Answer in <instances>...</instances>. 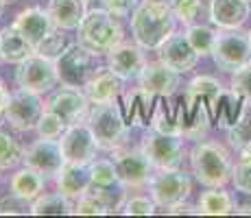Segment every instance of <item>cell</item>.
Here are the masks:
<instances>
[{
    "label": "cell",
    "mask_w": 251,
    "mask_h": 218,
    "mask_svg": "<svg viewBox=\"0 0 251 218\" xmlns=\"http://www.w3.org/2000/svg\"><path fill=\"white\" fill-rule=\"evenodd\" d=\"M168 4H171L175 18L186 26L195 22V18H199L201 13V0H171Z\"/></svg>",
    "instance_id": "obj_40"
},
{
    "label": "cell",
    "mask_w": 251,
    "mask_h": 218,
    "mask_svg": "<svg viewBox=\"0 0 251 218\" xmlns=\"http://www.w3.org/2000/svg\"><path fill=\"white\" fill-rule=\"evenodd\" d=\"M76 42L90 48L96 55L109 52L118 42H123V24L120 18L103 7L90 9L76 26Z\"/></svg>",
    "instance_id": "obj_3"
},
{
    "label": "cell",
    "mask_w": 251,
    "mask_h": 218,
    "mask_svg": "<svg viewBox=\"0 0 251 218\" xmlns=\"http://www.w3.org/2000/svg\"><path fill=\"white\" fill-rule=\"evenodd\" d=\"M13 26L26 37V42L31 44L33 48L44 40L52 28H57L55 24H52V18H50V13H48V9L44 11V9H40V7H28V9H24V11H20L16 16V20H13Z\"/></svg>",
    "instance_id": "obj_21"
},
{
    "label": "cell",
    "mask_w": 251,
    "mask_h": 218,
    "mask_svg": "<svg viewBox=\"0 0 251 218\" xmlns=\"http://www.w3.org/2000/svg\"><path fill=\"white\" fill-rule=\"evenodd\" d=\"M48 13L57 28L75 31L88 13V2L85 0H48Z\"/></svg>",
    "instance_id": "obj_24"
},
{
    "label": "cell",
    "mask_w": 251,
    "mask_h": 218,
    "mask_svg": "<svg viewBox=\"0 0 251 218\" xmlns=\"http://www.w3.org/2000/svg\"><path fill=\"white\" fill-rule=\"evenodd\" d=\"M197 205H199V214H203V216L236 214L234 198H231L229 192H225L223 188H210V190H205Z\"/></svg>",
    "instance_id": "obj_29"
},
{
    "label": "cell",
    "mask_w": 251,
    "mask_h": 218,
    "mask_svg": "<svg viewBox=\"0 0 251 218\" xmlns=\"http://www.w3.org/2000/svg\"><path fill=\"white\" fill-rule=\"evenodd\" d=\"M223 85L210 74H201V76H195V79L188 83L186 87V98H192V100H203V103L210 107L212 111V118H214V109L219 105V98L223 94Z\"/></svg>",
    "instance_id": "obj_27"
},
{
    "label": "cell",
    "mask_w": 251,
    "mask_h": 218,
    "mask_svg": "<svg viewBox=\"0 0 251 218\" xmlns=\"http://www.w3.org/2000/svg\"><path fill=\"white\" fill-rule=\"evenodd\" d=\"M66 48H68V44H66V37H64V33H61V28H52L44 40L35 46V52L50 61H57Z\"/></svg>",
    "instance_id": "obj_37"
},
{
    "label": "cell",
    "mask_w": 251,
    "mask_h": 218,
    "mask_svg": "<svg viewBox=\"0 0 251 218\" xmlns=\"http://www.w3.org/2000/svg\"><path fill=\"white\" fill-rule=\"evenodd\" d=\"M4 4H7V2H4V0H0V16H2V11H4Z\"/></svg>",
    "instance_id": "obj_48"
},
{
    "label": "cell",
    "mask_w": 251,
    "mask_h": 218,
    "mask_svg": "<svg viewBox=\"0 0 251 218\" xmlns=\"http://www.w3.org/2000/svg\"><path fill=\"white\" fill-rule=\"evenodd\" d=\"M16 85L28 92H37V94H46L52 87L59 83V74H57L55 61L46 59V57L28 55L24 61H20L16 68Z\"/></svg>",
    "instance_id": "obj_8"
},
{
    "label": "cell",
    "mask_w": 251,
    "mask_h": 218,
    "mask_svg": "<svg viewBox=\"0 0 251 218\" xmlns=\"http://www.w3.org/2000/svg\"><path fill=\"white\" fill-rule=\"evenodd\" d=\"M212 59L219 70L234 72L251 61L249 33L243 28H219L212 48Z\"/></svg>",
    "instance_id": "obj_6"
},
{
    "label": "cell",
    "mask_w": 251,
    "mask_h": 218,
    "mask_svg": "<svg viewBox=\"0 0 251 218\" xmlns=\"http://www.w3.org/2000/svg\"><path fill=\"white\" fill-rule=\"evenodd\" d=\"M231 183L238 192L251 196V162H238L231 172Z\"/></svg>",
    "instance_id": "obj_43"
},
{
    "label": "cell",
    "mask_w": 251,
    "mask_h": 218,
    "mask_svg": "<svg viewBox=\"0 0 251 218\" xmlns=\"http://www.w3.org/2000/svg\"><path fill=\"white\" fill-rule=\"evenodd\" d=\"M212 111L203 100H192L181 96L177 103V127L179 135L186 140H203L212 129Z\"/></svg>",
    "instance_id": "obj_12"
},
{
    "label": "cell",
    "mask_w": 251,
    "mask_h": 218,
    "mask_svg": "<svg viewBox=\"0 0 251 218\" xmlns=\"http://www.w3.org/2000/svg\"><path fill=\"white\" fill-rule=\"evenodd\" d=\"M35 48L26 42V37L18 31L16 26H4L0 28V55H2L4 64H20L28 55H33Z\"/></svg>",
    "instance_id": "obj_25"
},
{
    "label": "cell",
    "mask_w": 251,
    "mask_h": 218,
    "mask_svg": "<svg viewBox=\"0 0 251 218\" xmlns=\"http://www.w3.org/2000/svg\"><path fill=\"white\" fill-rule=\"evenodd\" d=\"M55 66L61 85L81 90V87H88V83L99 72V55L76 42L70 44L61 52V57L55 61Z\"/></svg>",
    "instance_id": "obj_5"
},
{
    "label": "cell",
    "mask_w": 251,
    "mask_h": 218,
    "mask_svg": "<svg viewBox=\"0 0 251 218\" xmlns=\"http://www.w3.org/2000/svg\"><path fill=\"white\" fill-rule=\"evenodd\" d=\"M160 61L166 64L168 68H173L175 72H190L192 68L199 64V52L190 46L186 33H173L171 37L162 42V46L157 48Z\"/></svg>",
    "instance_id": "obj_16"
},
{
    "label": "cell",
    "mask_w": 251,
    "mask_h": 218,
    "mask_svg": "<svg viewBox=\"0 0 251 218\" xmlns=\"http://www.w3.org/2000/svg\"><path fill=\"white\" fill-rule=\"evenodd\" d=\"M140 148L149 157L155 170L160 168H179L183 164V142L181 135L160 133V131L149 129L144 135Z\"/></svg>",
    "instance_id": "obj_11"
},
{
    "label": "cell",
    "mask_w": 251,
    "mask_h": 218,
    "mask_svg": "<svg viewBox=\"0 0 251 218\" xmlns=\"http://www.w3.org/2000/svg\"><path fill=\"white\" fill-rule=\"evenodd\" d=\"M9 90H7V85H4V81H0V118H4V109H7V105H9Z\"/></svg>",
    "instance_id": "obj_46"
},
{
    "label": "cell",
    "mask_w": 251,
    "mask_h": 218,
    "mask_svg": "<svg viewBox=\"0 0 251 218\" xmlns=\"http://www.w3.org/2000/svg\"><path fill=\"white\" fill-rule=\"evenodd\" d=\"M46 109L57 114L66 124L85 122L90 114V98L76 87H61L46 100Z\"/></svg>",
    "instance_id": "obj_14"
},
{
    "label": "cell",
    "mask_w": 251,
    "mask_h": 218,
    "mask_svg": "<svg viewBox=\"0 0 251 218\" xmlns=\"http://www.w3.org/2000/svg\"><path fill=\"white\" fill-rule=\"evenodd\" d=\"M31 207H33V201L13 194V192H9L7 196L0 198V216H7V214L26 216V214H31Z\"/></svg>",
    "instance_id": "obj_41"
},
{
    "label": "cell",
    "mask_w": 251,
    "mask_h": 218,
    "mask_svg": "<svg viewBox=\"0 0 251 218\" xmlns=\"http://www.w3.org/2000/svg\"><path fill=\"white\" fill-rule=\"evenodd\" d=\"M85 2H100V0H85Z\"/></svg>",
    "instance_id": "obj_49"
},
{
    "label": "cell",
    "mask_w": 251,
    "mask_h": 218,
    "mask_svg": "<svg viewBox=\"0 0 251 218\" xmlns=\"http://www.w3.org/2000/svg\"><path fill=\"white\" fill-rule=\"evenodd\" d=\"M245 105H247V100L240 94H236L234 90L223 92L219 98V105H216V109H214V122L219 124L221 129H229L231 124L240 118Z\"/></svg>",
    "instance_id": "obj_30"
},
{
    "label": "cell",
    "mask_w": 251,
    "mask_h": 218,
    "mask_svg": "<svg viewBox=\"0 0 251 218\" xmlns=\"http://www.w3.org/2000/svg\"><path fill=\"white\" fill-rule=\"evenodd\" d=\"M90 174H92V183L94 186L112 188L118 183V170H116L114 159H92Z\"/></svg>",
    "instance_id": "obj_36"
},
{
    "label": "cell",
    "mask_w": 251,
    "mask_h": 218,
    "mask_svg": "<svg viewBox=\"0 0 251 218\" xmlns=\"http://www.w3.org/2000/svg\"><path fill=\"white\" fill-rule=\"evenodd\" d=\"M120 212L127 216H151L157 212V203L149 196H131L120 205Z\"/></svg>",
    "instance_id": "obj_39"
},
{
    "label": "cell",
    "mask_w": 251,
    "mask_h": 218,
    "mask_svg": "<svg viewBox=\"0 0 251 218\" xmlns=\"http://www.w3.org/2000/svg\"><path fill=\"white\" fill-rule=\"evenodd\" d=\"M166 214H173V216H179V214H199V205H192L188 201H181L177 205H171L166 207Z\"/></svg>",
    "instance_id": "obj_45"
},
{
    "label": "cell",
    "mask_w": 251,
    "mask_h": 218,
    "mask_svg": "<svg viewBox=\"0 0 251 218\" xmlns=\"http://www.w3.org/2000/svg\"><path fill=\"white\" fill-rule=\"evenodd\" d=\"M229 85L236 94H240L251 105V61L231 72V83Z\"/></svg>",
    "instance_id": "obj_42"
},
{
    "label": "cell",
    "mask_w": 251,
    "mask_h": 218,
    "mask_svg": "<svg viewBox=\"0 0 251 218\" xmlns=\"http://www.w3.org/2000/svg\"><path fill=\"white\" fill-rule=\"evenodd\" d=\"M236 212H238V214H251V201L243 203V205H240V207H238V210H236Z\"/></svg>",
    "instance_id": "obj_47"
},
{
    "label": "cell",
    "mask_w": 251,
    "mask_h": 218,
    "mask_svg": "<svg viewBox=\"0 0 251 218\" xmlns=\"http://www.w3.org/2000/svg\"><path fill=\"white\" fill-rule=\"evenodd\" d=\"M44 109L46 103L42 100V94L18 87L9 96V105L4 109V120L9 122V127L16 131H31L37 127Z\"/></svg>",
    "instance_id": "obj_9"
},
{
    "label": "cell",
    "mask_w": 251,
    "mask_h": 218,
    "mask_svg": "<svg viewBox=\"0 0 251 218\" xmlns=\"http://www.w3.org/2000/svg\"><path fill=\"white\" fill-rule=\"evenodd\" d=\"M66 127H68V124H66L59 116L52 114V111H48V109H44V114H42V118H40V122H37L35 131H37V135H40V138L57 140V138H61V133L66 131Z\"/></svg>",
    "instance_id": "obj_38"
},
{
    "label": "cell",
    "mask_w": 251,
    "mask_h": 218,
    "mask_svg": "<svg viewBox=\"0 0 251 218\" xmlns=\"http://www.w3.org/2000/svg\"><path fill=\"white\" fill-rule=\"evenodd\" d=\"M186 37L190 42V46L199 52V57L212 55V48L216 42V31L207 24H188L186 28Z\"/></svg>",
    "instance_id": "obj_33"
},
{
    "label": "cell",
    "mask_w": 251,
    "mask_h": 218,
    "mask_svg": "<svg viewBox=\"0 0 251 218\" xmlns=\"http://www.w3.org/2000/svg\"><path fill=\"white\" fill-rule=\"evenodd\" d=\"M61 153L64 159L70 164H90L92 159H96V144L94 133H92L88 122H76V124H68L66 131L61 133L59 140Z\"/></svg>",
    "instance_id": "obj_13"
},
{
    "label": "cell",
    "mask_w": 251,
    "mask_h": 218,
    "mask_svg": "<svg viewBox=\"0 0 251 218\" xmlns=\"http://www.w3.org/2000/svg\"><path fill=\"white\" fill-rule=\"evenodd\" d=\"M125 87V79H120L109 68H99L94 79L88 83V98L90 103H109V100L120 98Z\"/></svg>",
    "instance_id": "obj_23"
},
{
    "label": "cell",
    "mask_w": 251,
    "mask_h": 218,
    "mask_svg": "<svg viewBox=\"0 0 251 218\" xmlns=\"http://www.w3.org/2000/svg\"><path fill=\"white\" fill-rule=\"evenodd\" d=\"M149 192L151 198L157 203V207H171L181 201H188L192 194L190 174L181 168H160L149 179Z\"/></svg>",
    "instance_id": "obj_7"
},
{
    "label": "cell",
    "mask_w": 251,
    "mask_h": 218,
    "mask_svg": "<svg viewBox=\"0 0 251 218\" xmlns=\"http://www.w3.org/2000/svg\"><path fill=\"white\" fill-rule=\"evenodd\" d=\"M229 144L236 151H251V105L247 103L240 114V118L227 129Z\"/></svg>",
    "instance_id": "obj_32"
},
{
    "label": "cell",
    "mask_w": 251,
    "mask_h": 218,
    "mask_svg": "<svg viewBox=\"0 0 251 218\" xmlns=\"http://www.w3.org/2000/svg\"><path fill=\"white\" fill-rule=\"evenodd\" d=\"M120 107H123L125 120H127L129 127H149V120L153 114V105H155V96L149 94L142 87H136L131 92H125L120 94Z\"/></svg>",
    "instance_id": "obj_19"
},
{
    "label": "cell",
    "mask_w": 251,
    "mask_h": 218,
    "mask_svg": "<svg viewBox=\"0 0 251 218\" xmlns=\"http://www.w3.org/2000/svg\"><path fill=\"white\" fill-rule=\"evenodd\" d=\"M0 64H2V55H0Z\"/></svg>",
    "instance_id": "obj_51"
},
{
    "label": "cell",
    "mask_w": 251,
    "mask_h": 218,
    "mask_svg": "<svg viewBox=\"0 0 251 218\" xmlns=\"http://www.w3.org/2000/svg\"><path fill=\"white\" fill-rule=\"evenodd\" d=\"M100 7L107 9L109 13H114V16L118 18H129L133 13V9L138 7V0H100Z\"/></svg>",
    "instance_id": "obj_44"
},
{
    "label": "cell",
    "mask_w": 251,
    "mask_h": 218,
    "mask_svg": "<svg viewBox=\"0 0 251 218\" xmlns=\"http://www.w3.org/2000/svg\"><path fill=\"white\" fill-rule=\"evenodd\" d=\"M175 13L171 4L160 0H142L131 13L133 42L144 50H157L166 37L175 33Z\"/></svg>",
    "instance_id": "obj_1"
},
{
    "label": "cell",
    "mask_w": 251,
    "mask_h": 218,
    "mask_svg": "<svg viewBox=\"0 0 251 218\" xmlns=\"http://www.w3.org/2000/svg\"><path fill=\"white\" fill-rule=\"evenodd\" d=\"M57 190L70 201H76L90 190L92 186V174H90V164H70L66 162L55 174Z\"/></svg>",
    "instance_id": "obj_20"
},
{
    "label": "cell",
    "mask_w": 251,
    "mask_h": 218,
    "mask_svg": "<svg viewBox=\"0 0 251 218\" xmlns=\"http://www.w3.org/2000/svg\"><path fill=\"white\" fill-rule=\"evenodd\" d=\"M144 48L140 44L131 42H118L112 50L107 52V68L120 76V79H138V74L142 72L144 64Z\"/></svg>",
    "instance_id": "obj_18"
},
{
    "label": "cell",
    "mask_w": 251,
    "mask_h": 218,
    "mask_svg": "<svg viewBox=\"0 0 251 218\" xmlns=\"http://www.w3.org/2000/svg\"><path fill=\"white\" fill-rule=\"evenodd\" d=\"M22 146L13 133H9L4 127H0V170L18 166L22 162Z\"/></svg>",
    "instance_id": "obj_34"
},
{
    "label": "cell",
    "mask_w": 251,
    "mask_h": 218,
    "mask_svg": "<svg viewBox=\"0 0 251 218\" xmlns=\"http://www.w3.org/2000/svg\"><path fill=\"white\" fill-rule=\"evenodd\" d=\"M85 122L90 124L96 144L103 151H114V148L127 144L129 129L131 127L125 120V114H123L118 98L109 100V103H94L90 107Z\"/></svg>",
    "instance_id": "obj_4"
},
{
    "label": "cell",
    "mask_w": 251,
    "mask_h": 218,
    "mask_svg": "<svg viewBox=\"0 0 251 218\" xmlns=\"http://www.w3.org/2000/svg\"><path fill=\"white\" fill-rule=\"evenodd\" d=\"M251 16L249 0H212L210 22L216 28H240Z\"/></svg>",
    "instance_id": "obj_22"
},
{
    "label": "cell",
    "mask_w": 251,
    "mask_h": 218,
    "mask_svg": "<svg viewBox=\"0 0 251 218\" xmlns=\"http://www.w3.org/2000/svg\"><path fill=\"white\" fill-rule=\"evenodd\" d=\"M247 33H249V44H251V28H249V31H247Z\"/></svg>",
    "instance_id": "obj_50"
},
{
    "label": "cell",
    "mask_w": 251,
    "mask_h": 218,
    "mask_svg": "<svg viewBox=\"0 0 251 218\" xmlns=\"http://www.w3.org/2000/svg\"><path fill=\"white\" fill-rule=\"evenodd\" d=\"M116 207H112L107 201H103L99 194L94 192H85L81 198H76L75 205H72V214L76 216H105V214H114Z\"/></svg>",
    "instance_id": "obj_35"
},
{
    "label": "cell",
    "mask_w": 251,
    "mask_h": 218,
    "mask_svg": "<svg viewBox=\"0 0 251 218\" xmlns=\"http://www.w3.org/2000/svg\"><path fill=\"white\" fill-rule=\"evenodd\" d=\"M171 96H157L155 105H153V114L149 120V129L160 131V133L179 135L177 127V105H171Z\"/></svg>",
    "instance_id": "obj_28"
},
{
    "label": "cell",
    "mask_w": 251,
    "mask_h": 218,
    "mask_svg": "<svg viewBox=\"0 0 251 218\" xmlns=\"http://www.w3.org/2000/svg\"><path fill=\"white\" fill-rule=\"evenodd\" d=\"M44 186H46V177L42 172H37L35 168L28 166L16 170L11 174V181H9V190L22 198H28V201H35L44 192Z\"/></svg>",
    "instance_id": "obj_26"
},
{
    "label": "cell",
    "mask_w": 251,
    "mask_h": 218,
    "mask_svg": "<svg viewBox=\"0 0 251 218\" xmlns=\"http://www.w3.org/2000/svg\"><path fill=\"white\" fill-rule=\"evenodd\" d=\"M72 205L75 203L68 196L61 194L59 190L46 192V194H40L33 201L31 214L33 216H66V214H72Z\"/></svg>",
    "instance_id": "obj_31"
},
{
    "label": "cell",
    "mask_w": 251,
    "mask_h": 218,
    "mask_svg": "<svg viewBox=\"0 0 251 218\" xmlns=\"http://www.w3.org/2000/svg\"><path fill=\"white\" fill-rule=\"evenodd\" d=\"M190 166L195 179L205 188H223L227 181H231V172H234L229 151L214 140H199L192 146Z\"/></svg>",
    "instance_id": "obj_2"
},
{
    "label": "cell",
    "mask_w": 251,
    "mask_h": 218,
    "mask_svg": "<svg viewBox=\"0 0 251 218\" xmlns=\"http://www.w3.org/2000/svg\"><path fill=\"white\" fill-rule=\"evenodd\" d=\"M4 2H13V0H4Z\"/></svg>",
    "instance_id": "obj_52"
},
{
    "label": "cell",
    "mask_w": 251,
    "mask_h": 218,
    "mask_svg": "<svg viewBox=\"0 0 251 218\" xmlns=\"http://www.w3.org/2000/svg\"><path fill=\"white\" fill-rule=\"evenodd\" d=\"M112 159L118 170V183L123 188H142L153 174V164L144 155L142 148L118 146L112 151Z\"/></svg>",
    "instance_id": "obj_10"
},
{
    "label": "cell",
    "mask_w": 251,
    "mask_h": 218,
    "mask_svg": "<svg viewBox=\"0 0 251 218\" xmlns=\"http://www.w3.org/2000/svg\"><path fill=\"white\" fill-rule=\"evenodd\" d=\"M138 85L155 98L157 96H173L179 87V72H175L162 61H147L142 72L138 74Z\"/></svg>",
    "instance_id": "obj_17"
},
{
    "label": "cell",
    "mask_w": 251,
    "mask_h": 218,
    "mask_svg": "<svg viewBox=\"0 0 251 218\" xmlns=\"http://www.w3.org/2000/svg\"><path fill=\"white\" fill-rule=\"evenodd\" d=\"M22 164L28 168H35L37 172H42L44 177H55L59 172V168L66 164L64 153H61L59 140L50 138H40L37 142H33L31 146H26V151L22 153Z\"/></svg>",
    "instance_id": "obj_15"
}]
</instances>
